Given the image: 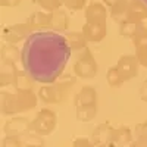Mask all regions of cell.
<instances>
[{
  "label": "cell",
  "instance_id": "1",
  "mask_svg": "<svg viewBox=\"0 0 147 147\" xmlns=\"http://www.w3.org/2000/svg\"><path fill=\"white\" fill-rule=\"evenodd\" d=\"M71 57L65 37L50 30L31 32L21 49V63L27 75L37 82L50 84L63 72Z\"/></svg>",
  "mask_w": 147,
  "mask_h": 147
},
{
  "label": "cell",
  "instance_id": "2",
  "mask_svg": "<svg viewBox=\"0 0 147 147\" xmlns=\"http://www.w3.org/2000/svg\"><path fill=\"white\" fill-rule=\"evenodd\" d=\"M140 2H141L143 5H146V6H147V0H140Z\"/></svg>",
  "mask_w": 147,
  "mask_h": 147
}]
</instances>
